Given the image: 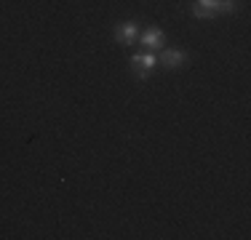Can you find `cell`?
I'll use <instances>...</instances> for the list:
<instances>
[{
    "mask_svg": "<svg viewBox=\"0 0 251 240\" xmlns=\"http://www.w3.org/2000/svg\"><path fill=\"white\" fill-rule=\"evenodd\" d=\"M238 3L235 0H195L193 16L195 19H214L217 14H235Z\"/></svg>",
    "mask_w": 251,
    "mask_h": 240,
    "instance_id": "cell-1",
    "label": "cell"
},
{
    "mask_svg": "<svg viewBox=\"0 0 251 240\" xmlns=\"http://www.w3.org/2000/svg\"><path fill=\"white\" fill-rule=\"evenodd\" d=\"M155 67H158V56H155L152 51L134 53V56H131V72H134L136 80H147Z\"/></svg>",
    "mask_w": 251,
    "mask_h": 240,
    "instance_id": "cell-2",
    "label": "cell"
},
{
    "mask_svg": "<svg viewBox=\"0 0 251 240\" xmlns=\"http://www.w3.org/2000/svg\"><path fill=\"white\" fill-rule=\"evenodd\" d=\"M158 64L166 67V70H182L184 64H187V53L179 51V48H160Z\"/></svg>",
    "mask_w": 251,
    "mask_h": 240,
    "instance_id": "cell-3",
    "label": "cell"
},
{
    "mask_svg": "<svg viewBox=\"0 0 251 240\" xmlns=\"http://www.w3.org/2000/svg\"><path fill=\"white\" fill-rule=\"evenodd\" d=\"M136 38H139V27H136V22L115 24V43L118 46H131V43H136Z\"/></svg>",
    "mask_w": 251,
    "mask_h": 240,
    "instance_id": "cell-4",
    "label": "cell"
},
{
    "mask_svg": "<svg viewBox=\"0 0 251 240\" xmlns=\"http://www.w3.org/2000/svg\"><path fill=\"white\" fill-rule=\"evenodd\" d=\"M136 43L145 46L147 51H160V48H163V43H166V35L160 32L158 27H150V29H145V32L136 38Z\"/></svg>",
    "mask_w": 251,
    "mask_h": 240,
    "instance_id": "cell-5",
    "label": "cell"
}]
</instances>
